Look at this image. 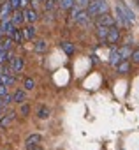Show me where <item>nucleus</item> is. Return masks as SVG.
<instances>
[{
	"label": "nucleus",
	"mask_w": 139,
	"mask_h": 150,
	"mask_svg": "<svg viewBox=\"0 0 139 150\" xmlns=\"http://www.w3.org/2000/svg\"><path fill=\"white\" fill-rule=\"evenodd\" d=\"M107 9H109L107 0H90V4H88V7H86V13H88L90 18H95V16H99V14L107 13Z\"/></svg>",
	"instance_id": "1"
},
{
	"label": "nucleus",
	"mask_w": 139,
	"mask_h": 150,
	"mask_svg": "<svg viewBox=\"0 0 139 150\" xmlns=\"http://www.w3.org/2000/svg\"><path fill=\"white\" fill-rule=\"evenodd\" d=\"M95 25H102V27H114V25H116V21H114V18H113L109 13H104V14L95 16Z\"/></svg>",
	"instance_id": "2"
},
{
	"label": "nucleus",
	"mask_w": 139,
	"mask_h": 150,
	"mask_svg": "<svg viewBox=\"0 0 139 150\" xmlns=\"http://www.w3.org/2000/svg\"><path fill=\"white\" fill-rule=\"evenodd\" d=\"M120 37H121V32H120V27H109V32H107V37H106V42L107 44H111V46H114L118 41H120Z\"/></svg>",
	"instance_id": "3"
},
{
	"label": "nucleus",
	"mask_w": 139,
	"mask_h": 150,
	"mask_svg": "<svg viewBox=\"0 0 139 150\" xmlns=\"http://www.w3.org/2000/svg\"><path fill=\"white\" fill-rule=\"evenodd\" d=\"M114 21H116L120 27H123V28H128V27L132 25V23L127 20V16H125V13H123V9H121L120 4L116 6V18H114ZM118 25H116V27H118Z\"/></svg>",
	"instance_id": "4"
},
{
	"label": "nucleus",
	"mask_w": 139,
	"mask_h": 150,
	"mask_svg": "<svg viewBox=\"0 0 139 150\" xmlns=\"http://www.w3.org/2000/svg\"><path fill=\"white\" fill-rule=\"evenodd\" d=\"M13 7H11V4H9V0H6V2H2L0 4V21H7V20H11V16H13Z\"/></svg>",
	"instance_id": "5"
},
{
	"label": "nucleus",
	"mask_w": 139,
	"mask_h": 150,
	"mask_svg": "<svg viewBox=\"0 0 139 150\" xmlns=\"http://www.w3.org/2000/svg\"><path fill=\"white\" fill-rule=\"evenodd\" d=\"M11 71H13V74L14 72H21L23 71V67H25V60L21 58V57H13L11 58Z\"/></svg>",
	"instance_id": "6"
},
{
	"label": "nucleus",
	"mask_w": 139,
	"mask_h": 150,
	"mask_svg": "<svg viewBox=\"0 0 139 150\" xmlns=\"http://www.w3.org/2000/svg\"><path fill=\"white\" fill-rule=\"evenodd\" d=\"M23 16H25V21H28V23H35L39 20V14H37V11L34 7H27L23 11Z\"/></svg>",
	"instance_id": "7"
},
{
	"label": "nucleus",
	"mask_w": 139,
	"mask_h": 150,
	"mask_svg": "<svg viewBox=\"0 0 139 150\" xmlns=\"http://www.w3.org/2000/svg\"><path fill=\"white\" fill-rule=\"evenodd\" d=\"M14 28H16V27L13 25L11 20H7V21H0V32H2V35H11Z\"/></svg>",
	"instance_id": "8"
},
{
	"label": "nucleus",
	"mask_w": 139,
	"mask_h": 150,
	"mask_svg": "<svg viewBox=\"0 0 139 150\" xmlns=\"http://www.w3.org/2000/svg\"><path fill=\"white\" fill-rule=\"evenodd\" d=\"M11 21H13V25L16 27V28H20L21 25H23V21H25V16H23V11H14L13 13V16H11Z\"/></svg>",
	"instance_id": "9"
},
{
	"label": "nucleus",
	"mask_w": 139,
	"mask_h": 150,
	"mask_svg": "<svg viewBox=\"0 0 139 150\" xmlns=\"http://www.w3.org/2000/svg\"><path fill=\"white\" fill-rule=\"evenodd\" d=\"M21 32H23V37L27 39V41H32V39H35V27H34V23H28L25 28H21Z\"/></svg>",
	"instance_id": "10"
},
{
	"label": "nucleus",
	"mask_w": 139,
	"mask_h": 150,
	"mask_svg": "<svg viewBox=\"0 0 139 150\" xmlns=\"http://www.w3.org/2000/svg\"><path fill=\"white\" fill-rule=\"evenodd\" d=\"M120 62H121V57H120V53H118V48H116V46H113V50H111V55H109V64L116 67Z\"/></svg>",
	"instance_id": "11"
},
{
	"label": "nucleus",
	"mask_w": 139,
	"mask_h": 150,
	"mask_svg": "<svg viewBox=\"0 0 139 150\" xmlns=\"http://www.w3.org/2000/svg\"><path fill=\"white\" fill-rule=\"evenodd\" d=\"M107 32H109V27H102V25H97V30H95V35H97V39L99 41H106V37H107Z\"/></svg>",
	"instance_id": "12"
},
{
	"label": "nucleus",
	"mask_w": 139,
	"mask_h": 150,
	"mask_svg": "<svg viewBox=\"0 0 139 150\" xmlns=\"http://www.w3.org/2000/svg\"><path fill=\"white\" fill-rule=\"evenodd\" d=\"M118 53H120L121 60H128V58H130V55H132V48H130L128 44H123V46H120V48H118Z\"/></svg>",
	"instance_id": "13"
},
{
	"label": "nucleus",
	"mask_w": 139,
	"mask_h": 150,
	"mask_svg": "<svg viewBox=\"0 0 139 150\" xmlns=\"http://www.w3.org/2000/svg\"><path fill=\"white\" fill-rule=\"evenodd\" d=\"M14 115H16V113H13V111H11V113H6L2 118H0V127H2V129L9 127V125H11V122L14 120Z\"/></svg>",
	"instance_id": "14"
},
{
	"label": "nucleus",
	"mask_w": 139,
	"mask_h": 150,
	"mask_svg": "<svg viewBox=\"0 0 139 150\" xmlns=\"http://www.w3.org/2000/svg\"><path fill=\"white\" fill-rule=\"evenodd\" d=\"M0 44H2V50H6V51H11V48H13L14 41H13V37H11V35H6L4 39H0Z\"/></svg>",
	"instance_id": "15"
},
{
	"label": "nucleus",
	"mask_w": 139,
	"mask_h": 150,
	"mask_svg": "<svg viewBox=\"0 0 139 150\" xmlns=\"http://www.w3.org/2000/svg\"><path fill=\"white\" fill-rule=\"evenodd\" d=\"M11 37H13V41H14L16 44H21V42L25 41V37H23V32H21V28H14V30H13V34H11Z\"/></svg>",
	"instance_id": "16"
},
{
	"label": "nucleus",
	"mask_w": 139,
	"mask_h": 150,
	"mask_svg": "<svg viewBox=\"0 0 139 150\" xmlns=\"http://www.w3.org/2000/svg\"><path fill=\"white\" fill-rule=\"evenodd\" d=\"M34 50H35L37 53H46V51H48V42H46L44 39H41V41H37V42L34 44Z\"/></svg>",
	"instance_id": "17"
},
{
	"label": "nucleus",
	"mask_w": 139,
	"mask_h": 150,
	"mask_svg": "<svg viewBox=\"0 0 139 150\" xmlns=\"http://www.w3.org/2000/svg\"><path fill=\"white\" fill-rule=\"evenodd\" d=\"M60 48H62L67 55H72V53H74V50H76V48H74V44H72V42H69V41L60 42Z\"/></svg>",
	"instance_id": "18"
},
{
	"label": "nucleus",
	"mask_w": 139,
	"mask_h": 150,
	"mask_svg": "<svg viewBox=\"0 0 139 150\" xmlns=\"http://www.w3.org/2000/svg\"><path fill=\"white\" fill-rule=\"evenodd\" d=\"M128 69H130V64H128V60H121V62L116 65V72H120V74H125V72H128Z\"/></svg>",
	"instance_id": "19"
},
{
	"label": "nucleus",
	"mask_w": 139,
	"mask_h": 150,
	"mask_svg": "<svg viewBox=\"0 0 139 150\" xmlns=\"http://www.w3.org/2000/svg\"><path fill=\"white\" fill-rule=\"evenodd\" d=\"M25 97H27L25 90H16V92H14V96H13V101H14V103H18V104H21V103H25Z\"/></svg>",
	"instance_id": "20"
},
{
	"label": "nucleus",
	"mask_w": 139,
	"mask_h": 150,
	"mask_svg": "<svg viewBox=\"0 0 139 150\" xmlns=\"http://www.w3.org/2000/svg\"><path fill=\"white\" fill-rule=\"evenodd\" d=\"M58 4L63 11H71L74 7V0H58Z\"/></svg>",
	"instance_id": "21"
},
{
	"label": "nucleus",
	"mask_w": 139,
	"mask_h": 150,
	"mask_svg": "<svg viewBox=\"0 0 139 150\" xmlns=\"http://www.w3.org/2000/svg\"><path fill=\"white\" fill-rule=\"evenodd\" d=\"M41 139H42L41 134H30L25 143H27V145H37V143H41Z\"/></svg>",
	"instance_id": "22"
},
{
	"label": "nucleus",
	"mask_w": 139,
	"mask_h": 150,
	"mask_svg": "<svg viewBox=\"0 0 139 150\" xmlns=\"http://www.w3.org/2000/svg\"><path fill=\"white\" fill-rule=\"evenodd\" d=\"M121 6V9H123V13H125V16H127V20L130 21V23H134V20H135V16H134V13L127 7V6H123V4H120Z\"/></svg>",
	"instance_id": "23"
},
{
	"label": "nucleus",
	"mask_w": 139,
	"mask_h": 150,
	"mask_svg": "<svg viewBox=\"0 0 139 150\" xmlns=\"http://www.w3.org/2000/svg\"><path fill=\"white\" fill-rule=\"evenodd\" d=\"M37 117H39V118H42V120H44V118H48V117H49V108L41 106V108H39V111H37Z\"/></svg>",
	"instance_id": "24"
},
{
	"label": "nucleus",
	"mask_w": 139,
	"mask_h": 150,
	"mask_svg": "<svg viewBox=\"0 0 139 150\" xmlns=\"http://www.w3.org/2000/svg\"><path fill=\"white\" fill-rule=\"evenodd\" d=\"M11 58H13L11 51H6V50H2V51H0V64H4L6 60H11Z\"/></svg>",
	"instance_id": "25"
},
{
	"label": "nucleus",
	"mask_w": 139,
	"mask_h": 150,
	"mask_svg": "<svg viewBox=\"0 0 139 150\" xmlns=\"http://www.w3.org/2000/svg\"><path fill=\"white\" fill-rule=\"evenodd\" d=\"M90 4V0H74V6H78L79 9H86Z\"/></svg>",
	"instance_id": "26"
},
{
	"label": "nucleus",
	"mask_w": 139,
	"mask_h": 150,
	"mask_svg": "<svg viewBox=\"0 0 139 150\" xmlns=\"http://www.w3.org/2000/svg\"><path fill=\"white\" fill-rule=\"evenodd\" d=\"M35 88V81L32 78H27L25 80V90H34Z\"/></svg>",
	"instance_id": "27"
},
{
	"label": "nucleus",
	"mask_w": 139,
	"mask_h": 150,
	"mask_svg": "<svg viewBox=\"0 0 139 150\" xmlns=\"http://www.w3.org/2000/svg\"><path fill=\"white\" fill-rule=\"evenodd\" d=\"M9 4H11V7H13L14 11L21 9V0H9Z\"/></svg>",
	"instance_id": "28"
},
{
	"label": "nucleus",
	"mask_w": 139,
	"mask_h": 150,
	"mask_svg": "<svg viewBox=\"0 0 139 150\" xmlns=\"http://www.w3.org/2000/svg\"><path fill=\"white\" fill-rule=\"evenodd\" d=\"M44 7H46V11H53L55 9V0H44Z\"/></svg>",
	"instance_id": "29"
},
{
	"label": "nucleus",
	"mask_w": 139,
	"mask_h": 150,
	"mask_svg": "<svg viewBox=\"0 0 139 150\" xmlns=\"http://www.w3.org/2000/svg\"><path fill=\"white\" fill-rule=\"evenodd\" d=\"M130 58L135 62V64H139V48H135V50H132V55H130Z\"/></svg>",
	"instance_id": "30"
},
{
	"label": "nucleus",
	"mask_w": 139,
	"mask_h": 150,
	"mask_svg": "<svg viewBox=\"0 0 139 150\" xmlns=\"http://www.w3.org/2000/svg\"><path fill=\"white\" fill-rule=\"evenodd\" d=\"M27 150H42V148H41V145L37 143V145H27Z\"/></svg>",
	"instance_id": "31"
},
{
	"label": "nucleus",
	"mask_w": 139,
	"mask_h": 150,
	"mask_svg": "<svg viewBox=\"0 0 139 150\" xmlns=\"http://www.w3.org/2000/svg\"><path fill=\"white\" fill-rule=\"evenodd\" d=\"M28 111H30V108H28L27 104H23V106H21V113H23V115H28Z\"/></svg>",
	"instance_id": "32"
},
{
	"label": "nucleus",
	"mask_w": 139,
	"mask_h": 150,
	"mask_svg": "<svg viewBox=\"0 0 139 150\" xmlns=\"http://www.w3.org/2000/svg\"><path fill=\"white\" fill-rule=\"evenodd\" d=\"M27 4H28V0H21V7H25Z\"/></svg>",
	"instance_id": "33"
},
{
	"label": "nucleus",
	"mask_w": 139,
	"mask_h": 150,
	"mask_svg": "<svg viewBox=\"0 0 139 150\" xmlns=\"http://www.w3.org/2000/svg\"><path fill=\"white\" fill-rule=\"evenodd\" d=\"M0 51H2V44H0Z\"/></svg>",
	"instance_id": "34"
}]
</instances>
